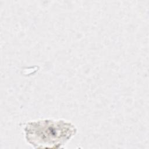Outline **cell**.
Returning a JSON list of instances; mask_svg holds the SVG:
<instances>
[{
  "mask_svg": "<svg viewBox=\"0 0 149 149\" xmlns=\"http://www.w3.org/2000/svg\"><path fill=\"white\" fill-rule=\"evenodd\" d=\"M70 122L44 119L27 122L24 127L27 142L34 148H59L77 133Z\"/></svg>",
  "mask_w": 149,
  "mask_h": 149,
  "instance_id": "6da1fadb",
  "label": "cell"
}]
</instances>
